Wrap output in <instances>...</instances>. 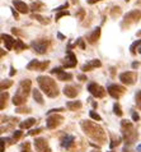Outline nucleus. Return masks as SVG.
Masks as SVG:
<instances>
[{"label":"nucleus","instance_id":"nucleus-44","mask_svg":"<svg viewBox=\"0 0 141 152\" xmlns=\"http://www.w3.org/2000/svg\"><path fill=\"white\" fill-rule=\"evenodd\" d=\"M78 44H79V46H80V48L84 50L85 49V45H84V40L83 39H78Z\"/></svg>","mask_w":141,"mask_h":152},{"label":"nucleus","instance_id":"nucleus-38","mask_svg":"<svg viewBox=\"0 0 141 152\" xmlns=\"http://www.w3.org/2000/svg\"><path fill=\"white\" fill-rule=\"evenodd\" d=\"M22 152H31L29 151V143H24L22 146Z\"/></svg>","mask_w":141,"mask_h":152},{"label":"nucleus","instance_id":"nucleus-46","mask_svg":"<svg viewBox=\"0 0 141 152\" xmlns=\"http://www.w3.org/2000/svg\"><path fill=\"white\" fill-rule=\"evenodd\" d=\"M78 79H79V81H81V82H84V81H86V75L79 74V75H78Z\"/></svg>","mask_w":141,"mask_h":152},{"label":"nucleus","instance_id":"nucleus-18","mask_svg":"<svg viewBox=\"0 0 141 152\" xmlns=\"http://www.w3.org/2000/svg\"><path fill=\"white\" fill-rule=\"evenodd\" d=\"M64 95L70 97V99H74V97H76L78 91L74 86H65L64 87Z\"/></svg>","mask_w":141,"mask_h":152},{"label":"nucleus","instance_id":"nucleus-54","mask_svg":"<svg viewBox=\"0 0 141 152\" xmlns=\"http://www.w3.org/2000/svg\"><path fill=\"white\" fill-rule=\"evenodd\" d=\"M137 53H139V54H141V44L139 45V48H137Z\"/></svg>","mask_w":141,"mask_h":152},{"label":"nucleus","instance_id":"nucleus-12","mask_svg":"<svg viewBox=\"0 0 141 152\" xmlns=\"http://www.w3.org/2000/svg\"><path fill=\"white\" fill-rule=\"evenodd\" d=\"M140 19H141V12L137 9L128 12L125 15V22H139Z\"/></svg>","mask_w":141,"mask_h":152},{"label":"nucleus","instance_id":"nucleus-20","mask_svg":"<svg viewBox=\"0 0 141 152\" xmlns=\"http://www.w3.org/2000/svg\"><path fill=\"white\" fill-rule=\"evenodd\" d=\"M26 101H27V97L23 96V95H19V94H15L14 97H13V104L18 107L20 106V105H23Z\"/></svg>","mask_w":141,"mask_h":152},{"label":"nucleus","instance_id":"nucleus-42","mask_svg":"<svg viewBox=\"0 0 141 152\" xmlns=\"http://www.w3.org/2000/svg\"><path fill=\"white\" fill-rule=\"evenodd\" d=\"M61 72H64L61 68H53V69L51 70V73H52V74H59V73H61Z\"/></svg>","mask_w":141,"mask_h":152},{"label":"nucleus","instance_id":"nucleus-8","mask_svg":"<svg viewBox=\"0 0 141 152\" xmlns=\"http://www.w3.org/2000/svg\"><path fill=\"white\" fill-rule=\"evenodd\" d=\"M47 41H45V40H36V41H33L32 44H31V48L35 50L36 53H38V54H45L47 51Z\"/></svg>","mask_w":141,"mask_h":152},{"label":"nucleus","instance_id":"nucleus-21","mask_svg":"<svg viewBox=\"0 0 141 152\" xmlns=\"http://www.w3.org/2000/svg\"><path fill=\"white\" fill-rule=\"evenodd\" d=\"M35 124H36V119H35V118H29V119L22 121V123L19 124V126L22 129H28V128H31V126L35 125Z\"/></svg>","mask_w":141,"mask_h":152},{"label":"nucleus","instance_id":"nucleus-56","mask_svg":"<svg viewBox=\"0 0 141 152\" xmlns=\"http://www.w3.org/2000/svg\"><path fill=\"white\" fill-rule=\"evenodd\" d=\"M125 1H130V0H125Z\"/></svg>","mask_w":141,"mask_h":152},{"label":"nucleus","instance_id":"nucleus-26","mask_svg":"<svg viewBox=\"0 0 141 152\" xmlns=\"http://www.w3.org/2000/svg\"><path fill=\"white\" fill-rule=\"evenodd\" d=\"M57 78H59L60 81H70V79L73 78V75L70 73H66V72H61V73L57 74Z\"/></svg>","mask_w":141,"mask_h":152},{"label":"nucleus","instance_id":"nucleus-14","mask_svg":"<svg viewBox=\"0 0 141 152\" xmlns=\"http://www.w3.org/2000/svg\"><path fill=\"white\" fill-rule=\"evenodd\" d=\"M35 147H36L37 151L45 152L46 150H48V143H47L46 139H43V138H37L35 141Z\"/></svg>","mask_w":141,"mask_h":152},{"label":"nucleus","instance_id":"nucleus-53","mask_svg":"<svg viewBox=\"0 0 141 152\" xmlns=\"http://www.w3.org/2000/svg\"><path fill=\"white\" fill-rule=\"evenodd\" d=\"M122 152H131V150H130V148H128V147H125V148H123V150H122Z\"/></svg>","mask_w":141,"mask_h":152},{"label":"nucleus","instance_id":"nucleus-30","mask_svg":"<svg viewBox=\"0 0 141 152\" xmlns=\"http://www.w3.org/2000/svg\"><path fill=\"white\" fill-rule=\"evenodd\" d=\"M113 111H114V114L117 116H122V110H121V106H119V104L118 102H116L114 105H113Z\"/></svg>","mask_w":141,"mask_h":152},{"label":"nucleus","instance_id":"nucleus-33","mask_svg":"<svg viewBox=\"0 0 141 152\" xmlns=\"http://www.w3.org/2000/svg\"><path fill=\"white\" fill-rule=\"evenodd\" d=\"M136 105H137V107L141 110V90L137 91V94H136Z\"/></svg>","mask_w":141,"mask_h":152},{"label":"nucleus","instance_id":"nucleus-13","mask_svg":"<svg viewBox=\"0 0 141 152\" xmlns=\"http://www.w3.org/2000/svg\"><path fill=\"white\" fill-rule=\"evenodd\" d=\"M99 66H102V63L98 60V59H93V60L88 61L86 64H84L81 66V70L83 72H88V70H92L94 68H99Z\"/></svg>","mask_w":141,"mask_h":152},{"label":"nucleus","instance_id":"nucleus-35","mask_svg":"<svg viewBox=\"0 0 141 152\" xmlns=\"http://www.w3.org/2000/svg\"><path fill=\"white\" fill-rule=\"evenodd\" d=\"M69 14H70V13H69L68 10H61V12H59V13L56 14V18H55V19H56V20H59V19L61 18V17H64V15H69Z\"/></svg>","mask_w":141,"mask_h":152},{"label":"nucleus","instance_id":"nucleus-25","mask_svg":"<svg viewBox=\"0 0 141 152\" xmlns=\"http://www.w3.org/2000/svg\"><path fill=\"white\" fill-rule=\"evenodd\" d=\"M33 99H35L40 105L43 104V97H42V95H41V92L38 90H33Z\"/></svg>","mask_w":141,"mask_h":152},{"label":"nucleus","instance_id":"nucleus-27","mask_svg":"<svg viewBox=\"0 0 141 152\" xmlns=\"http://www.w3.org/2000/svg\"><path fill=\"white\" fill-rule=\"evenodd\" d=\"M32 18H33V19H37L40 23H42V24H48V23H50V20H48L47 18H43V17H41L40 14H37V13L32 14Z\"/></svg>","mask_w":141,"mask_h":152},{"label":"nucleus","instance_id":"nucleus-24","mask_svg":"<svg viewBox=\"0 0 141 152\" xmlns=\"http://www.w3.org/2000/svg\"><path fill=\"white\" fill-rule=\"evenodd\" d=\"M43 9H45V5L41 1H36V3L31 4V10H33V12H40Z\"/></svg>","mask_w":141,"mask_h":152},{"label":"nucleus","instance_id":"nucleus-51","mask_svg":"<svg viewBox=\"0 0 141 152\" xmlns=\"http://www.w3.org/2000/svg\"><path fill=\"white\" fill-rule=\"evenodd\" d=\"M136 152H141V143L137 145V147H136Z\"/></svg>","mask_w":141,"mask_h":152},{"label":"nucleus","instance_id":"nucleus-1","mask_svg":"<svg viewBox=\"0 0 141 152\" xmlns=\"http://www.w3.org/2000/svg\"><path fill=\"white\" fill-rule=\"evenodd\" d=\"M81 128L85 132L86 136H89L94 141L98 142H106V133L103 132V129L99 125H97L95 123L92 121H81Z\"/></svg>","mask_w":141,"mask_h":152},{"label":"nucleus","instance_id":"nucleus-29","mask_svg":"<svg viewBox=\"0 0 141 152\" xmlns=\"http://www.w3.org/2000/svg\"><path fill=\"white\" fill-rule=\"evenodd\" d=\"M6 100H8V94L3 91V92H1V105H0V109H1V110H4V107H5Z\"/></svg>","mask_w":141,"mask_h":152},{"label":"nucleus","instance_id":"nucleus-9","mask_svg":"<svg viewBox=\"0 0 141 152\" xmlns=\"http://www.w3.org/2000/svg\"><path fill=\"white\" fill-rule=\"evenodd\" d=\"M50 63L48 61H43V63H41L40 60H31L29 63H28V65H27V69L28 70H40V72H42L45 70L48 66Z\"/></svg>","mask_w":141,"mask_h":152},{"label":"nucleus","instance_id":"nucleus-55","mask_svg":"<svg viewBox=\"0 0 141 152\" xmlns=\"http://www.w3.org/2000/svg\"><path fill=\"white\" fill-rule=\"evenodd\" d=\"M93 152H101V151H93Z\"/></svg>","mask_w":141,"mask_h":152},{"label":"nucleus","instance_id":"nucleus-22","mask_svg":"<svg viewBox=\"0 0 141 152\" xmlns=\"http://www.w3.org/2000/svg\"><path fill=\"white\" fill-rule=\"evenodd\" d=\"M66 106H68V109H70L71 111H75L81 107V102L80 101H69V102L66 104Z\"/></svg>","mask_w":141,"mask_h":152},{"label":"nucleus","instance_id":"nucleus-41","mask_svg":"<svg viewBox=\"0 0 141 152\" xmlns=\"http://www.w3.org/2000/svg\"><path fill=\"white\" fill-rule=\"evenodd\" d=\"M10 10H12V14H13L14 18H15V19H19V15H18L19 12H18V10H15V9H13V8H10Z\"/></svg>","mask_w":141,"mask_h":152},{"label":"nucleus","instance_id":"nucleus-34","mask_svg":"<svg viewBox=\"0 0 141 152\" xmlns=\"http://www.w3.org/2000/svg\"><path fill=\"white\" fill-rule=\"evenodd\" d=\"M112 137H113V141H112V143L109 145V147H111V148H113V147H116V146L119 145V141H121V139H119V138H114L113 134H112Z\"/></svg>","mask_w":141,"mask_h":152},{"label":"nucleus","instance_id":"nucleus-49","mask_svg":"<svg viewBox=\"0 0 141 152\" xmlns=\"http://www.w3.org/2000/svg\"><path fill=\"white\" fill-rule=\"evenodd\" d=\"M139 65H140V63H137V61H134V63H132V68H134V69L139 68Z\"/></svg>","mask_w":141,"mask_h":152},{"label":"nucleus","instance_id":"nucleus-19","mask_svg":"<svg viewBox=\"0 0 141 152\" xmlns=\"http://www.w3.org/2000/svg\"><path fill=\"white\" fill-rule=\"evenodd\" d=\"M99 36H101V28L98 27V28H95L94 31L88 36V41L90 42V44H94V42H97V41H98Z\"/></svg>","mask_w":141,"mask_h":152},{"label":"nucleus","instance_id":"nucleus-40","mask_svg":"<svg viewBox=\"0 0 141 152\" xmlns=\"http://www.w3.org/2000/svg\"><path fill=\"white\" fill-rule=\"evenodd\" d=\"M15 111L17 113H29V109L28 107H18Z\"/></svg>","mask_w":141,"mask_h":152},{"label":"nucleus","instance_id":"nucleus-4","mask_svg":"<svg viewBox=\"0 0 141 152\" xmlns=\"http://www.w3.org/2000/svg\"><path fill=\"white\" fill-rule=\"evenodd\" d=\"M119 81L123 84H127V86H131L137 81V73L136 72H125V73L119 74Z\"/></svg>","mask_w":141,"mask_h":152},{"label":"nucleus","instance_id":"nucleus-52","mask_svg":"<svg viewBox=\"0 0 141 152\" xmlns=\"http://www.w3.org/2000/svg\"><path fill=\"white\" fill-rule=\"evenodd\" d=\"M97 1H101V0H88L89 4H94V3H97Z\"/></svg>","mask_w":141,"mask_h":152},{"label":"nucleus","instance_id":"nucleus-32","mask_svg":"<svg viewBox=\"0 0 141 152\" xmlns=\"http://www.w3.org/2000/svg\"><path fill=\"white\" fill-rule=\"evenodd\" d=\"M89 115H90V118H92V119H94V120H98V121H101L102 120V118H101V115H99L98 113H95V111H90L89 113Z\"/></svg>","mask_w":141,"mask_h":152},{"label":"nucleus","instance_id":"nucleus-11","mask_svg":"<svg viewBox=\"0 0 141 152\" xmlns=\"http://www.w3.org/2000/svg\"><path fill=\"white\" fill-rule=\"evenodd\" d=\"M76 56L74 55V53L71 50H68L66 51V58L64 60V66L65 68H74V66H76Z\"/></svg>","mask_w":141,"mask_h":152},{"label":"nucleus","instance_id":"nucleus-10","mask_svg":"<svg viewBox=\"0 0 141 152\" xmlns=\"http://www.w3.org/2000/svg\"><path fill=\"white\" fill-rule=\"evenodd\" d=\"M31 87H32V83H31L29 79H23V81L19 83L18 92H17V94L28 97V95H29V91H31Z\"/></svg>","mask_w":141,"mask_h":152},{"label":"nucleus","instance_id":"nucleus-43","mask_svg":"<svg viewBox=\"0 0 141 152\" xmlns=\"http://www.w3.org/2000/svg\"><path fill=\"white\" fill-rule=\"evenodd\" d=\"M84 14H85L84 9H80V10H79V13H78L76 15L79 17V19H83V18H84Z\"/></svg>","mask_w":141,"mask_h":152},{"label":"nucleus","instance_id":"nucleus-45","mask_svg":"<svg viewBox=\"0 0 141 152\" xmlns=\"http://www.w3.org/2000/svg\"><path fill=\"white\" fill-rule=\"evenodd\" d=\"M40 132H42V128H38V129H33L32 132H29V134H31V136H35V134L40 133Z\"/></svg>","mask_w":141,"mask_h":152},{"label":"nucleus","instance_id":"nucleus-39","mask_svg":"<svg viewBox=\"0 0 141 152\" xmlns=\"http://www.w3.org/2000/svg\"><path fill=\"white\" fill-rule=\"evenodd\" d=\"M132 120L134 121H139L140 120V116H139V114L136 111H132Z\"/></svg>","mask_w":141,"mask_h":152},{"label":"nucleus","instance_id":"nucleus-5","mask_svg":"<svg viewBox=\"0 0 141 152\" xmlns=\"http://www.w3.org/2000/svg\"><path fill=\"white\" fill-rule=\"evenodd\" d=\"M46 121H47L46 125H47L48 129H55V128H57V126H59L64 121V118L55 113V115H48Z\"/></svg>","mask_w":141,"mask_h":152},{"label":"nucleus","instance_id":"nucleus-31","mask_svg":"<svg viewBox=\"0 0 141 152\" xmlns=\"http://www.w3.org/2000/svg\"><path fill=\"white\" fill-rule=\"evenodd\" d=\"M141 44V40H137V41H135L134 44L131 45V48H130V50H131V54H136V48H139V45Z\"/></svg>","mask_w":141,"mask_h":152},{"label":"nucleus","instance_id":"nucleus-28","mask_svg":"<svg viewBox=\"0 0 141 152\" xmlns=\"http://www.w3.org/2000/svg\"><path fill=\"white\" fill-rule=\"evenodd\" d=\"M12 84H13V82L10 81V79H3L1 81V84H0V87H1V91H5L8 90Z\"/></svg>","mask_w":141,"mask_h":152},{"label":"nucleus","instance_id":"nucleus-6","mask_svg":"<svg viewBox=\"0 0 141 152\" xmlns=\"http://www.w3.org/2000/svg\"><path fill=\"white\" fill-rule=\"evenodd\" d=\"M107 91H108V94L113 97V99H119L123 94H125V87L122 86H118V84H109L108 88H107Z\"/></svg>","mask_w":141,"mask_h":152},{"label":"nucleus","instance_id":"nucleus-17","mask_svg":"<svg viewBox=\"0 0 141 152\" xmlns=\"http://www.w3.org/2000/svg\"><path fill=\"white\" fill-rule=\"evenodd\" d=\"M74 141H75V138H74L71 134H66V136L61 139V147L68 150V148H70V146L74 143Z\"/></svg>","mask_w":141,"mask_h":152},{"label":"nucleus","instance_id":"nucleus-50","mask_svg":"<svg viewBox=\"0 0 141 152\" xmlns=\"http://www.w3.org/2000/svg\"><path fill=\"white\" fill-rule=\"evenodd\" d=\"M57 37H59L60 40H65V36L63 35V33H60V32H57Z\"/></svg>","mask_w":141,"mask_h":152},{"label":"nucleus","instance_id":"nucleus-7","mask_svg":"<svg viewBox=\"0 0 141 152\" xmlns=\"http://www.w3.org/2000/svg\"><path fill=\"white\" fill-rule=\"evenodd\" d=\"M88 91L94 97H97V99H102V97H104V95H106L104 88H103L102 86H99V84H97V83H90L88 86Z\"/></svg>","mask_w":141,"mask_h":152},{"label":"nucleus","instance_id":"nucleus-37","mask_svg":"<svg viewBox=\"0 0 141 152\" xmlns=\"http://www.w3.org/2000/svg\"><path fill=\"white\" fill-rule=\"evenodd\" d=\"M23 136V132L22 130H15L14 134H13V138H14V141H17V139H19L20 137Z\"/></svg>","mask_w":141,"mask_h":152},{"label":"nucleus","instance_id":"nucleus-2","mask_svg":"<svg viewBox=\"0 0 141 152\" xmlns=\"http://www.w3.org/2000/svg\"><path fill=\"white\" fill-rule=\"evenodd\" d=\"M37 82H38L40 88L42 90L45 94H46L48 97H56L59 95V88L56 86V82L53 81L52 78L46 77V75H40L37 78Z\"/></svg>","mask_w":141,"mask_h":152},{"label":"nucleus","instance_id":"nucleus-16","mask_svg":"<svg viewBox=\"0 0 141 152\" xmlns=\"http://www.w3.org/2000/svg\"><path fill=\"white\" fill-rule=\"evenodd\" d=\"M1 39H3V42L5 44V48H6L8 50H12V49H13V46L15 45V41H17V40H14L10 35H4V33L1 35Z\"/></svg>","mask_w":141,"mask_h":152},{"label":"nucleus","instance_id":"nucleus-48","mask_svg":"<svg viewBox=\"0 0 141 152\" xmlns=\"http://www.w3.org/2000/svg\"><path fill=\"white\" fill-rule=\"evenodd\" d=\"M15 73H17V70L14 69V66L12 65V66H10V72H9V75H10V77H13V75H14Z\"/></svg>","mask_w":141,"mask_h":152},{"label":"nucleus","instance_id":"nucleus-47","mask_svg":"<svg viewBox=\"0 0 141 152\" xmlns=\"http://www.w3.org/2000/svg\"><path fill=\"white\" fill-rule=\"evenodd\" d=\"M66 8H68V4H64V5H61V7H59V8H56V12H61V10L66 9Z\"/></svg>","mask_w":141,"mask_h":152},{"label":"nucleus","instance_id":"nucleus-3","mask_svg":"<svg viewBox=\"0 0 141 152\" xmlns=\"http://www.w3.org/2000/svg\"><path fill=\"white\" fill-rule=\"evenodd\" d=\"M121 129H122V134H123V138H125L126 145H132V143L137 139L139 134H137V132H136L135 128H134V125H132L130 121L122 120Z\"/></svg>","mask_w":141,"mask_h":152},{"label":"nucleus","instance_id":"nucleus-23","mask_svg":"<svg viewBox=\"0 0 141 152\" xmlns=\"http://www.w3.org/2000/svg\"><path fill=\"white\" fill-rule=\"evenodd\" d=\"M28 48V46L24 44V42L22 40H17L15 41V45H14V50L17 53H19V51H22V50H26Z\"/></svg>","mask_w":141,"mask_h":152},{"label":"nucleus","instance_id":"nucleus-15","mask_svg":"<svg viewBox=\"0 0 141 152\" xmlns=\"http://www.w3.org/2000/svg\"><path fill=\"white\" fill-rule=\"evenodd\" d=\"M13 5L15 7V9L19 12V13H23V14H27L28 10H29V8L26 3L20 1V0H13Z\"/></svg>","mask_w":141,"mask_h":152},{"label":"nucleus","instance_id":"nucleus-36","mask_svg":"<svg viewBox=\"0 0 141 152\" xmlns=\"http://www.w3.org/2000/svg\"><path fill=\"white\" fill-rule=\"evenodd\" d=\"M113 12H112V17H113V18H116V15H119V14H121V8H119V7H116V8H113Z\"/></svg>","mask_w":141,"mask_h":152}]
</instances>
